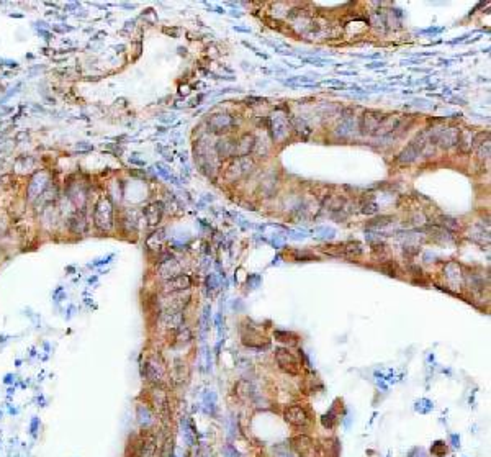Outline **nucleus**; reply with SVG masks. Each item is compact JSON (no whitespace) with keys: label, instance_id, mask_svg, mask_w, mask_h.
Listing matches in <instances>:
<instances>
[{"label":"nucleus","instance_id":"12","mask_svg":"<svg viewBox=\"0 0 491 457\" xmlns=\"http://www.w3.org/2000/svg\"><path fill=\"white\" fill-rule=\"evenodd\" d=\"M232 125H234V120L228 113H215L208 118V128L212 133H226L232 128Z\"/></svg>","mask_w":491,"mask_h":457},{"label":"nucleus","instance_id":"25","mask_svg":"<svg viewBox=\"0 0 491 457\" xmlns=\"http://www.w3.org/2000/svg\"><path fill=\"white\" fill-rule=\"evenodd\" d=\"M216 394L215 392H208V394L205 395V398H203V410H205V413L206 415H210V416H215L216 415Z\"/></svg>","mask_w":491,"mask_h":457},{"label":"nucleus","instance_id":"10","mask_svg":"<svg viewBox=\"0 0 491 457\" xmlns=\"http://www.w3.org/2000/svg\"><path fill=\"white\" fill-rule=\"evenodd\" d=\"M157 269H159V274H161L162 277H166V280L170 279V277H174V275L180 274L179 272V270H180L179 262L175 261V257L172 256V254H169V252L162 254V256L159 257Z\"/></svg>","mask_w":491,"mask_h":457},{"label":"nucleus","instance_id":"29","mask_svg":"<svg viewBox=\"0 0 491 457\" xmlns=\"http://www.w3.org/2000/svg\"><path fill=\"white\" fill-rule=\"evenodd\" d=\"M445 454H447L445 442H444V441H436V442L432 444V456L442 457V456H445Z\"/></svg>","mask_w":491,"mask_h":457},{"label":"nucleus","instance_id":"30","mask_svg":"<svg viewBox=\"0 0 491 457\" xmlns=\"http://www.w3.org/2000/svg\"><path fill=\"white\" fill-rule=\"evenodd\" d=\"M161 457H175V454H174V441H172V439H167V441L164 442L162 451H161Z\"/></svg>","mask_w":491,"mask_h":457},{"label":"nucleus","instance_id":"7","mask_svg":"<svg viewBox=\"0 0 491 457\" xmlns=\"http://www.w3.org/2000/svg\"><path fill=\"white\" fill-rule=\"evenodd\" d=\"M274 354H275V361H277L278 367L282 369L283 372L290 374V376H296V374H300V362L290 351H288V349L277 347Z\"/></svg>","mask_w":491,"mask_h":457},{"label":"nucleus","instance_id":"34","mask_svg":"<svg viewBox=\"0 0 491 457\" xmlns=\"http://www.w3.org/2000/svg\"><path fill=\"white\" fill-rule=\"evenodd\" d=\"M409 452H411V454H413V457H428V456H426L424 449H421V447H414V449L409 451ZM408 456H409V454H408Z\"/></svg>","mask_w":491,"mask_h":457},{"label":"nucleus","instance_id":"1","mask_svg":"<svg viewBox=\"0 0 491 457\" xmlns=\"http://www.w3.org/2000/svg\"><path fill=\"white\" fill-rule=\"evenodd\" d=\"M115 208L108 197H100L93 208V225L100 231H110L115 221Z\"/></svg>","mask_w":491,"mask_h":457},{"label":"nucleus","instance_id":"19","mask_svg":"<svg viewBox=\"0 0 491 457\" xmlns=\"http://www.w3.org/2000/svg\"><path fill=\"white\" fill-rule=\"evenodd\" d=\"M421 154V149H419V146H417L414 141H411L406 148H404L401 153H399V156H398V162H401V164H411V162H414L417 156Z\"/></svg>","mask_w":491,"mask_h":457},{"label":"nucleus","instance_id":"2","mask_svg":"<svg viewBox=\"0 0 491 457\" xmlns=\"http://www.w3.org/2000/svg\"><path fill=\"white\" fill-rule=\"evenodd\" d=\"M290 130H292V125L282 111H277V113H272L269 116V131H270V136H272L274 143H282V141H285L288 135H290Z\"/></svg>","mask_w":491,"mask_h":457},{"label":"nucleus","instance_id":"16","mask_svg":"<svg viewBox=\"0 0 491 457\" xmlns=\"http://www.w3.org/2000/svg\"><path fill=\"white\" fill-rule=\"evenodd\" d=\"M254 143H256V136L251 133H244L239 140H236V158H246L247 154H251Z\"/></svg>","mask_w":491,"mask_h":457},{"label":"nucleus","instance_id":"17","mask_svg":"<svg viewBox=\"0 0 491 457\" xmlns=\"http://www.w3.org/2000/svg\"><path fill=\"white\" fill-rule=\"evenodd\" d=\"M215 153L219 158H236V140L231 138H221L215 144Z\"/></svg>","mask_w":491,"mask_h":457},{"label":"nucleus","instance_id":"8","mask_svg":"<svg viewBox=\"0 0 491 457\" xmlns=\"http://www.w3.org/2000/svg\"><path fill=\"white\" fill-rule=\"evenodd\" d=\"M457 138H459V130L454 126L450 128H439V130L432 131V141L434 144H437L442 149H450L454 146H457Z\"/></svg>","mask_w":491,"mask_h":457},{"label":"nucleus","instance_id":"31","mask_svg":"<svg viewBox=\"0 0 491 457\" xmlns=\"http://www.w3.org/2000/svg\"><path fill=\"white\" fill-rule=\"evenodd\" d=\"M439 225H441L442 228H449V230H457L459 221L454 218H449V217H442L441 221H439Z\"/></svg>","mask_w":491,"mask_h":457},{"label":"nucleus","instance_id":"4","mask_svg":"<svg viewBox=\"0 0 491 457\" xmlns=\"http://www.w3.org/2000/svg\"><path fill=\"white\" fill-rule=\"evenodd\" d=\"M143 377L146 380L153 382L154 385H161L164 377H166V367H164V362L159 359L157 356L149 357L148 361L143 364Z\"/></svg>","mask_w":491,"mask_h":457},{"label":"nucleus","instance_id":"5","mask_svg":"<svg viewBox=\"0 0 491 457\" xmlns=\"http://www.w3.org/2000/svg\"><path fill=\"white\" fill-rule=\"evenodd\" d=\"M383 120H385V115L382 111L377 110H367L364 111V115L360 116L359 120V130L362 135H377V131L380 130Z\"/></svg>","mask_w":491,"mask_h":457},{"label":"nucleus","instance_id":"18","mask_svg":"<svg viewBox=\"0 0 491 457\" xmlns=\"http://www.w3.org/2000/svg\"><path fill=\"white\" fill-rule=\"evenodd\" d=\"M162 213H164V205L161 204V202H153V204L146 206V210H144L146 220H148V223L153 226L157 225V223L161 221Z\"/></svg>","mask_w":491,"mask_h":457},{"label":"nucleus","instance_id":"33","mask_svg":"<svg viewBox=\"0 0 491 457\" xmlns=\"http://www.w3.org/2000/svg\"><path fill=\"white\" fill-rule=\"evenodd\" d=\"M275 454H277V457H293L287 447H277V449H275Z\"/></svg>","mask_w":491,"mask_h":457},{"label":"nucleus","instance_id":"28","mask_svg":"<svg viewBox=\"0 0 491 457\" xmlns=\"http://www.w3.org/2000/svg\"><path fill=\"white\" fill-rule=\"evenodd\" d=\"M321 423H322V426H324V428H327V429H333V428H334L336 423H338V415H336L334 408H331L329 411L322 415Z\"/></svg>","mask_w":491,"mask_h":457},{"label":"nucleus","instance_id":"35","mask_svg":"<svg viewBox=\"0 0 491 457\" xmlns=\"http://www.w3.org/2000/svg\"><path fill=\"white\" fill-rule=\"evenodd\" d=\"M450 444L454 447H460V438H459V434H450Z\"/></svg>","mask_w":491,"mask_h":457},{"label":"nucleus","instance_id":"13","mask_svg":"<svg viewBox=\"0 0 491 457\" xmlns=\"http://www.w3.org/2000/svg\"><path fill=\"white\" fill-rule=\"evenodd\" d=\"M457 146H459L460 153H463V154L472 153V149L476 146V133L473 130H470V128L459 130Z\"/></svg>","mask_w":491,"mask_h":457},{"label":"nucleus","instance_id":"9","mask_svg":"<svg viewBox=\"0 0 491 457\" xmlns=\"http://www.w3.org/2000/svg\"><path fill=\"white\" fill-rule=\"evenodd\" d=\"M292 449H293L298 457H314L316 456V446L309 436L300 434L292 439Z\"/></svg>","mask_w":491,"mask_h":457},{"label":"nucleus","instance_id":"22","mask_svg":"<svg viewBox=\"0 0 491 457\" xmlns=\"http://www.w3.org/2000/svg\"><path fill=\"white\" fill-rule=\"evenodd\" d=\"M154 451H156L154 439L151 436H144V439L139 442V446H138V454H139V457H153Z\"/></svg>","mask_w":491,"mask_h":457},{"label":"nucleus","instance_id":"6","mask_svg":"<svg viewBox=\"0 0 491 457\" xmlns=\"http://www.w3.org/2000/svg\"><path fill=\"white\" fill-rule=\"evenodd\" d=\"M283 418L288 425L295 426V428H307L311 423V416H309L308 410L300 405H293V407H288L283 413Z\"/></svg>","mask_w":491,"mask_h":457},{"label":"nucleus","instance_id":"27","mask_svg":"<svg viewBox=\"0 0 491 457\" xmlns=\"http://www.w3.org/2000/svg\"><path fill=\"white\" fill-rule=\"evenodd\" d=\"M414 410L419 415H428V413H430L434 410V405L428 398H421L414 403Z\"/></svg>","mask_w":491,"mask_h":457},{"label":"nucleus","instance_id":"21","mask_svg":"<svg viewBox=\"0 0 491 457\" xmlns=\"http://www.w3.org/2000/svg\"><path fill=\"white\" fill-rule=\"evenodd\" d=\"M243 343L249 347H262L269 344V341H267L264 336H261L259 333H256V331H252L251 334L243 333Z\"/></svg>","mask_w":491,"mask_h":457},{"label":"nucleus","instance_id":"20","mask_svg":"<svg viewBox=\"0 0 491 457\" xmlns=\"http://www.w3.org/2000/svg\"><path fill=\"white\" fill-rule=\"evenodd\" d=\"M69 230L76 235H84L87 231V220H85L84 213L77 212L69 218Z\"/></svg>","mask_w":491,"mask_h":457},{"label":"nucleus","instance_id":"11","mask_svg":"<svg viewBox=\"0 0 491 457\" xmlns=\"http://www.w3.org/2000/svg\"><path fill=\"white\" fill-rule=\"evenodd\" d=\"M166 292L167 294H179V292H188V288L192 287V279L187 274H177L174 277L167 279L166 284Z\"/></svg>","mask_w":491,"mask_h":457},{"label":"nucleus","instance_id":"26","mask_svg":"<svg viewBox=\"0 0 491 457\" xmlns=\"http://www.w3.org/2000/svg\"><path fill=\"white\" fill-rule=\"evenodd\" d=\"M192 339V331L188 330L187 326L182 325L179 330H175V343L177 344H185V343H190Z\"/></svg>","mask_w":491,"mask_h":457},{"label":"nucleus","instance_id":"23","mask_svg":"<svg viewBox=\"0 0 491 457\" xmlns=\"http://www.w3.org/2000/svg\"><path fill=\"white\" fill-rule=\"evenodd\" d=\"M270 148H272V144H270V141H269V138H267V136L256 138V143H254L252 153L257 154L259 158H265L267 154L270 153Z\"/></svg>","mask_w":491,"mask_h":457},{"label":"nucleus","instance_id":"15","mask_svg":"<svg viewBox=\"0 0 491 457\" xmlns=\"http://www.w3.org/2000/svg\"><path fill=\"white\" fill-rule=\"evenodd\" d=\"M48 187V177H46L45 172H40L34 177L30 180L28 184V198L34 200L36 197H41L45 193V189Z\"/></svg>","mask_w":491,"mask_h":457},{"label":"nucleus","instance_id":"24","mask_svg":"<svg viewBox=\"0 0 491 457\" xmlns=\"http://www.w3.org/2000/svg\"><path fill=\"white\" fill-rule=\"evenodd\" d=\"M180 425H182V436L185 439V442H187L188 446H193V444H195V431H193L192 423L188 421V418L184 416Z\"/></svg>","mask_w":491,"mask_h":457},{"label":"nucleus","instance_id":"14","mask_svg":"<svg viewBox=\"0 0 491 457\" xmlns=\"http://www.w3.org/2000/svg\"><path fill=\"white\" fill-rule=\"evenodd\" d=\"M136 420H138L139 428L144 431H149L154 426V423H156L153 410H151L148 405H143V403L136 405Z\"/></svg>","mask_w":491,"mask_h":457},{"label":"nucleus","instance_id":"37","mask_svg":"<svg viewBox=\"0 0 491 457\" xmlns=\"http://www.w3.org/2000/svg\"><path fill=\"white\" fill-rule=\"evenodd\" d=\"M0 420H2V411H0Z\"/></svg>","mask_w":491,"mask_h":457},{"label":"nucleus","instance_id":"36","mask_svg":"<svg viewBox=\"0 0 491 457\" xmlns=\"http://www.w3.org/2000/svg\"><path fill=\"white\" fill-rule=\"evenodd\" d=\"M77 149H79V151H90V149H92V146H90V144H84V143H79V144H77Z\"/></svg>","mask_w":491,"mask_h":457},{"label":"nucleus","instance_id":"3","mask_svg":"<svg viewBox=\"0 0 491 457\" xmlns=\"http://www.w3.org/2000/svg\"><path fill=\"white\" fill-rule=\"evenodd\" d=\"M254 169V161L252 158L246 156V158H232V161L226 166L225 171V177L230 182L243 179L244 175H247L249 172Z\"/></svg>","mask_w":491,"mask_h":457},{"label":"nucleus","instance_id":"32","mask_svg":"<svg viewBox=\"0 0 491 457\" xmlns=\"http://www.w3.org/2000/svg\"><path fill=\"white\" fill-rule=\"evenodd\" d=\"M38 429H40V418H38V416H33L31 423H30V434H31L33 438H36Z\"/></svg>","mask_w":491,"mask_h":457}]
</instances>
